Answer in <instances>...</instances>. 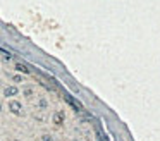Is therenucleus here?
Here are the masks:
<instances>
[{
	"instance_id": "nucleus-5",
	"label": "nucleus",
	"mask_w": 160,
	"mask_h": 141,
	"mask_svg": "<svg viewBox=\"0 0 160 141\" xmlns=\"http://www.w3.org/2000/svg\"><path fill=\"white\" fill-rule=\"evenodd\" d=\"M0 110H2V107H0Z\"/></svg>"
},
{
	"instance_id": "nucleus-4",
	"label": "nucleus",
	"mask_w": 160,
	"mask_h": 141,
	"mask_svg": "<svg viewBox=\"0 0 160 141\" xmlns=\"http://www.w3.org/2000/svg\"><path fill=\"white\" fill-rule=\"evenodd\" d=\"M43 141H54V140H52L50 136H43Z\"/></svg>"
},
{
	"instance_id": "nucleus-1",
	"label": "nucleus",
	"mask_w": 160,
	"mask_h": 141,
	"mask_svg": "<svg viewBox=\"0 0 160 141\" xmlns=\"http://www.w3.org/2000/svg\"><path fill=\"white\" fill-rule=\"evenodd\" d=\"M9 108H10V112L16 114V115L21 114V103H19V102H10V103H9Z\"/></svg>"
},
{
	"instance_id": "nucleus-2",
	"label": "nucleus",
	"mask_w": 160,
	"mask_h": 141,
	"mask_svg": "<svg viewBox=\"0 0 160 141\" xmlns=\"http://www.w3.org/2000/svg\"><path fill=\"white\" fill-rule=\"evenodd\" d=\"M16 93H17V90H16V88H9V90H5V95H7V96H10V95H16Z\"/></svg>"
},
{
	"instance_id": "nucleus-3",
	"label": "nucleus",
	"mask_w": 160,
	"mask_h": 141,
	"mask_svg": "<svg viewBox=\"0 0 160 141\" xmlns=\"http://www.w3.org/2000/svg\"><path fill=\"white\" fill-rule=\"evenodd\" d=\"M60 115H62V114H55V122H60V120H62Z\"/></svg>"
}]
</instances>
